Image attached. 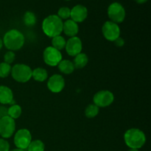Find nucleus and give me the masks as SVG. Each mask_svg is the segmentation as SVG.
Returning a JSON list of instances; mask_svg holds the SVG:
<instances>
[{
    "mask_svg": "<svg viewBox=\"0 0 151 151\" xmlns=\"http://www.w3.org/2000/svg\"><path fill=\"white\" fill-rule=\"evenodd\" d=\"M3 46L9 51H17L23 47L25 42L24 35L16 29L7 31L3 37Z\"/></svg>",
    "mask_w": 151,
    "mask_h": 151,
    "instance_id": "obj_1",
    "label": "nucleus"
},
{
    "mask_svg": "<svg viewBox=\"0 0 151 151\" xmlns=\"http://www.w3.org/2000/svg\"><path fill=\"white\" fill-rule=\"evenodd\" d=\"M63 24V21L57 15H50L43 21L42 30L47 36L53 38L62 33Z\"/></svg>",
    "mask_w": 151,
    "mask_h": 151,
    "instance_id": "obj_2",
    "label": "nucleus"
},
{
    "mask_svg": "<svg viewBox=\"0 0 151 151\" xmlns=\"http://www.w3.org/2000/svg\"><path fill=\"white\" fill-rule=\"evenodd\" d=\"M124 141L130 149H137L142 147L146 142L145 133L138 128H131L124 134Z\"/></svg>",
    "mask_w": 151,
    "mask_h": 151,
    "instance_id": "obj_3",
    "label": "nucleus"
},
{
    "mask_svg": "<svg viewBox=\"0 0 151 151\" xmlns=\"http://www.w3.org/2000/svg\"><path fill=\"white\" fill-rule=\"evenodd\" d=\"M32 69L27 65L17 63L12 67L10 75L16 82L24 83L32 78Z\"/></svg>",
    "mask_w": 151,
    "mask_h": 151,
    "instance_id": "obj_4",
    "label": "nucleus"
},
{
    "mask_svg": "<svg viewBox=\"0 0 151 151\" xmlns=\"http://www.w3.org/2000/svg\"><path fill=\"white\" fill-rule=\"evenodd\" d=\"M107 13L111 22H114L117 24L123 22L126 15L125 8L119 2L111 3L108 7Z\"/></svg>",
    "mask_w": 151,
    "mask_h": 151,
    "instance_id": "obj_5",
    "label": "nucleus"
},
{
    "mask_svg": "<svg viewBox=\"0 0 151 151\" xmlns=\"http://www.w3.org/2000/svg\"><path fill=\"white\" fill-rule=\"evenodd\" d=\"M32 141V135L29 130L22 128L19 130L14 134L13 142L16 148L26 150Z\"/></svg>",
    "mask_w": 151,
    "mask_h": 151,
    "instance_id": "obj_6",
    "label": "nucleus"
},
{
    "mask_svg": "<svg viewBox=\"0 0 151 151\" xmlns=\"http://www.w3.org/2000/svg\"><path fill=\"white\" fill-rule=\"evenodd\" d=\"M114 100V95L109 90H101L96 93L93 97L94 104L99 108H106L111 106Z\"/></svg>",
    "mask_w": 151,
    "mask_h": 151,
    "instance_id": "obj_7",
    "label": "nucleus"
},
{
    "mask_svg": "<svg viewBox=\"0 0 151 151\" xmlns=\"http://www.w3.org/2000/svg\"><path fill=\"white\" fill-rule=\"evenodd\" d=\"M16 131V122L9 116L0 119V136L3 139L10 138Z\"/></svg>",
    "mask_w": 151,
    "mask_h": 151,
    "instance_id": "obj_8",
    "label": "nucleus"
},
{
    "mask_svg": "<svg viewBox=\"0 0 151 151\" xmlns=\"http://www.w3.org/2000/svg\"><path fill=\"white\" fill-rule=\"evenodd\" d=\"M63 58L61 52L52 47H47L43 52V59L47 65L57 66Z\"/></svg>",
    "mask_w": 151,
    "mask_h": 151,
    "instance_id": "obj_9",
    "label": "nucleus"
},
{
    "mask_svg": "<svg viewBox=\"0 0 151 151\" xmlns=\"http://www.w3.org/2000/svg\"><path fill=\"white\" fill-rule=\"evenodd\" d=\"M102 32L106 40L114 42L116 38L120 36L121 30L117 24L108 21L103 25Z\"/></svg>",
    "mask_w": 151,
    "mask_h": 151,
    "instance_id": "obj_10",
    "label": "nucleus"
},
{
    "mask_svg": "<svg viewBox=\"0 0 151 151\" xmlns=\"http://www.w3.org/2000/svg\"><path fill=\"white\" fill-rule=\"evenodd\" d=\"M66 53L72 57H75L81 53L83 50V44L81 38L78 36L72 37L66 41Z\"/></svg>",
    "mask_w": 151,
    "mask_h": 151,
    "instance_id": "obj_11",
    "label": "nucleus"
},
{
    "mask_svg": "<svg viewBox=\"0 0 151 151\" xmlns=\"http://www.w3.org/2000/svg\"><path fill=\"white\" fill-rule=\"evenodd\" d=\"M65 87V80L62 75L55 74L52 75L47 82V88L51 92L59 93Z\"/></svg>",
    "mask_w": 151,
    "mask_h": 151,
    "instance_id": "obj_12",
    "label": "nucleus"
},
{
    "mask_svg": "<svg viewBox=\"0 0 151 151\" xmlns=\"http://www.w3.org/2000/svg\"><path fill=\"white\" fill-rule=\"evenodd\" d=\"M88 16V10L82 4H77L71 9L70 18L76 23H81L86 19Z\"/></svg>",
    "mask_w": 151,
    "mask_h": 151,
    "instance_id": "obj_13",
    "label": "nucleus"
},
{
    "mask_svg": "<svg viewBox=\"0 0 151 151\" xmlns=\"http://www.w3.org/2000/svg\"><path fill=\"white\" fill-rule=\"evenodd\" d=\"M63 32H64L65 35L70 38L77 36L79 32V27L78 23L72 21V19H67L66 22H63Z\"/></svg>",
    "mask_w": 151,
    "mask_h": 151,
    "instance_id": "obj_14",
    "label": "nucleus"
},
{
    "mask_svg": "<svg viewBox=\"0 0 151 151\" xmlns=\"http://www.w3.org/2000/svg\"><path fill=\"white\" fill-rule=\"evenodd\" d=\"M13 103V91L6 86H0V104L4 106Z\"/></svg>",
    "mask_w": 151,
    "mask_h": 151,
    "instance_id": "obj_15",
    "label": "nucleus"
},
{
    "mask_svg": "<svg viewBox=\"0 0 151 151\" xmlns=\"http://www.w3.org/2000/svg\"><path fill=\"white\" fill-rule=\"evenodd\" d=\"M58 67L60 72L65 75H70L75 71V69L73 62L69 60H63V59L58 63Z\"/></svg>",
    "mask_w": 151,
    "mask_h": 151,
    "instance_id": "obj_16",
    "label": "nucleus"
},
{
    "mask_svg": "<svg viewBox=\"0 0 151 151\" xmlns=\"http://www.w3.org/2000/svg\"><path fill=\"white\" fill-rule=\"evenodd\" d=\"M32 78L38 82H44L48 78V72L41 67L35 68L32 72Z\"/></svg>",
    "mask_w": 151,
    "mask_h": 151,
    "instance_id": "obj_17",
    "label": "nucleus"
},
{
    "mask_svg": "<svg viewBox=\"0 0 151 151\" xmlns=\"http://www.w3.org/2000/svg\"><path fill=\"white\" fill-rule=\"evenodd\" d=\"M88 62V58L85 53L81 52L75 56L73 60V64L76 69H83L87 65Z\"/></svg>",
    "mask_w": 151,
    "mask_h": 151,
    "instance_id": "obj_18",
    "label": "nucleus"
},
{
    "mask_svg": "<svg viewBox=\"0 0 151 151\" xmlns=\"http://www.w3.org/2000/svg\"><path fill=\"white\" fill-rule=\"evenodd\" d=\"M66 44V41L62 35H57V36L52 38V47L59 51L65 49Z\"/></svg>",
    "mask_w": 151,
    "mask_h": 151,
    "instance_id": "obj_19",
    "label": "nucleus"
},
{
    "mask_svg": "<svg viewBox=\"0 0 151 151\" xmlns=\"http://www.w3.org/2000/svg\"><path fill=\"white\" fill-rule=\"evenodd\" d=\"M22 113V107L18 104H13L10 108L7 109V116L13 119H16L20 117Z\"/></svg>",
    "mask_w": 151,
    "mask_h": 151,
    "instance_id": "obj_20",
    "label": "nucleus"
},
{
    "mask_svg": "<svg viewBox=\"0 0 151 151\" xmlns=\"http://www.w3.org/2000/svg\"><path fill=\"white\" fill-rule=\"evenodd\" d=\"M23 22L26 26L32 27L36 24L37 19L35 13L31 11H27L24 14L23 16Z\"/></svg>",
    "mask_w": 151,
    "mask_h": 151,
    "instance_id": "obj_21",
    "label": "nucleus"
},
{
    "mask_svg": "<svg viewBox=\"0 0 151 151\" xmlns=\"http://www.w3.org/2000/svg\"><path fill=\"white\" fill-rule=\"evenodd\" d=\"M27 149V151H44L45 145L41 140L35 139L33 141L32 140Z\"/></svg>",
    "mask_w": 151,
    "mask_h": 151,
    "instance_id": "obj_22",
    "label": "nucleus"
},
{
    "mask_svg": "<svg viewBox=\"0 0 151 151\" xmlns=\"http://www.w3.org/2000/svg\"><path fill=\"white\" fill-rule=\"evenodd\" d=\"M100 111V108L94 104H89L85 109V116L88 119H91L97 116Z\"/></svg>",
    "mask_w": 151,
    "mask_h": 151,
    "instance_id": "obj_23",
    "label": "nucleus"
},
{
    "mask_svg": "<svg viewBox=\"0 0 151 151\" xmlns=\"http://www.w3.org/2000/svg\"><path fill=\"white\" fill-rule=\"evenodd\" d=\"M11 66L4 62L0 63V78H7L11 73Z\"/></svg>",
    "mask_w": 151,
    "mask_h": 151,
    "instance_id": "obj_24",
    "label": "nucleus"
},
{
    "mask_svg": "<svg viewBox=\"0 0 151 151\" xmlns=\"http://www.w3.org/2000/svg\"><path fill=\"white\" fill-rule=\"evenodd\" d=\"M70 13H71V9L68 7H62L58 11L57 16L63 20H67L70 18Z\"/></svg>",
    "mask_w": 151,
    "mask_h": 151,
    "instance_id": "obj_25",
    "label": "nucleus"
},
{
    "mask_svg": "<svg viewBox=\"0 0 151 151\" xmlns=\"http://www.w3.org/2000/svg\"><path fill=\"white\" fill-rule=\"evenodd\" d=\"M15 58H16V54L13 51H7L4 55V62L10 65L14 62Z\"/></svg>",
    "mask_w": 151,
    "mask_h": 151,
    "instance_id": "obj_26",
    "label": "nucleus"
},
{
    "mask_svg": "<svg viewBox=\"0 0 151 151\" xmlns=\"http://www.w3.org/2000/svg\"><path fill=\"white\" fill-rule=\"evenodd\" d=\"M10 150V144L5 139L0 138V151Z\"/></svg>",
    "mask_w": 151,
    "mask_h": 151,
    "instance_id": "obj_27",
    "label": "nucleus"
},
{
    "mask_svg": "<svg viewBox=\"0 0 151 151\" xmlns=\"http://www.w3.org/2000/svg\"><path fill=\"white\" fill-rule=\"evenodd\" d=\"M114 44L117 47H122L125 45V40L119 36V38H117L114 41Z\"/></svg>",
    "mask_w": 151,
    "mask_h": 151,
    "instance_id": "obj_28",
    "label": "nucleus"
},
{
    "mask_svg": "<svg viewBox=\"0 0 151 151\" xmlns=\"http://www.w3.org/2000/svg\"><path fill=\"white\" fill-rule=\"evenodd\" d=\"M7 116V109L3 105L0 106V119L4 116Z\"/></svg>",
    "mask_w": 151,
    "mask_h": 151,
    "instance_id": "obj_29",
    "label": "nucleus"
},
{
    "mask_svg": "<svg viewBox=\"0 0 151 151\" xmlns=\"http://www.w3.org/2000/svg\"><path fill=\"white\" fill-rule=\"evenodd\" d=\"M135 1L138 4H144V3L147 2V0H135Z\"/></svg>",
    "mask_w": 151,
    "mask_h": 151,
    "instance_id": "obj_30",
    "label": "nucleus"
},
{
    "mask_svg": "<svg viewBox=\"0 0 151 151\" xmlns=\"http://www.w3.org/2000/svg\"><path fill=\"white\" fill-rule=\"evenodd\" d=\"M2 47H3V41H2V39L0 38V50H1Z\"/></svg>",
    "mask_w": 151,
    "mask_h": 151,
    "instance_id": "obj_31",
    "label": "nucleus"
},
{
    "mask_svg": "<svg viewBox=\"0 0 151 151\" xmlns=\"http://www.w3.org/2000/svg\"><path fill=\"white\" fill-rule=\"evenodd\" d=\"M9 151H26L25 150H22V149H19V148H16V149H13V150H9Z\"/></svg>",
    "mask_w": 151,
    "mask_h": 151,
    "instance_id": "obj_32",
    "label": "nucleus"
},
{
    "mask_svg": "<svg viewBox=\"0 0 151 151\" xmlns=\"http://www.w3.org/2000/svg\"><path fill=\"white\" fill-rule=\"evenodd\" d=\"M128 151H139V150H137V149H130Z\"/></svg>",
    "mask_w": 151,
    "mask_h": 151,
    "instance_id": "obj_33",
    "label": "nucleus"
},
{
    "mask_svg": "<svg viewBox=\"0 0 151 151\" xmlns=\"http://www.w3.org/2000/svg\"><path fill=\"white\" fill-rule=\"evenodd\" d=\"M65 1H70V0H65Z\"/></svg>",
    "mask_w": 151,
    "mask_h": 151,
    "instance_id": "obj_34",
    "label": "nucleus"
}]
</instances>
